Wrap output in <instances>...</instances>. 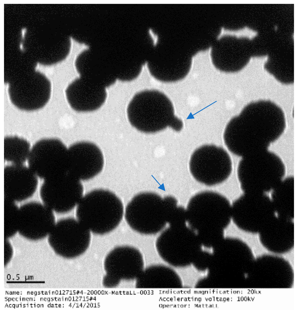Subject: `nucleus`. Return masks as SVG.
<instances>
[{"instance_id":"nucleus-1","label":"nucleus","mask_w":298,"mask_h":311,"mask_svg":"<svg viewBox=\"0 0 298 311\" xmlns=\"http://www.w3.org/2000/svg\"><path fill=\"white\" fill-rule=\"evenodd\" d=\"M286 126L285 114L280 106L269 100L255 101L229 121L224 131V142L232 153L242 157L267 149Z\"/></svg>"},{"instance_id":"nucleus-2","label":"nucleus","mask_w":298,"mask_h":311,"mask_svg":"<svg viewBox=\"0 0 298 311\" xmlns=\"http://www.w3.org/2000/svg\"><path fill=\"white\" fill-rule=\"evenodd\" d=\"M130 124L137 130L153 133L169 127L180 131L183 123L174 114L173 104L163 93L156 90H146L136 94L127 109Z\"/></svg>"},{"instance_id":"nucleus-3","label":"nucleus","mask_w":298,"mask_h":311,"mask_svg":"<svg viewBox=\"0 0 298 311\" xmlns=\"http://www.w3.org/2000/svg\"><path fill=\"white\" fill-rule=\"evenodd\" d=\"M124 206L120 198L108 190L97 189L83 196L77 205V220L90 232L103 235L115 229L121 221Z\"/></svg>"},{"instance_id":"nucleus-4","label":"nucleus","mask_w":298,"mask_h":311,"mask_svg":"<svg viewBox=\"0 0 298 311\" xmlns=\"http://www.w3.org/2000/svg\"><path fill=\"white\" fill-rule=\"evenodd\" d=\"M177 205V200L173 196L162 198L154 192H141L127 204L125 217L135 231L144 234H155L165 227L170 213Z\"/></svg>"},{"instance_id":"nucleus-5","label":"nucleus","mask_w":298,"mask_h":311,"mask_svg":"<svg viewBox=\"0 0 298 311\" xmlns=\"http://www.w3.org/2000/svg\"><path fill=\"white\" fill-rule=\"evenodd\" d=\"M231 203L218 192L204 191L193 196L186 208L187 224L196 234L224 231L231 221Z\"/></svg>"},{"instance_id":"nucleus-6","label":"nucleus","mask_w":298,"mask_h":311,"mask_svg":"<svg viewBox=\"0 0 298 311\" xmlns=\"http://www.w3.org/2000/svg\"><path fill=\"white\" fill-rule=\"evenodd\" d=\"M7 81L10 99L20 110L28 111L37 110L43 108L49 100L51 84L40 72L35 70L14 75Z\"/></svg>"},{"instance_id":"nucleus-7","label":"nucleus","mask_w":298,"mask_h":311,"mask_svg":"<svg viewBox=\"0 0 298 311\" xmlns=\"http://www.w3.org/2000/svg\"><path fill=\"white\" fill-rule=\"evenodd\" d=\"M189 169L196 180L211 186L228 178L232 172V164L229 155L224 149L207 145L193 152L190 159Z\"/></svg>"},{"instance_id":"nucleus-8","label":"nucleus","mask_w":298,"mask_h":311,"mask_svg":"<svg viewBox=\"0 0 298 311\" xmlns=\"http://www.w3.org/2000/svg\"><path fill=\"white\" fill-rule=\"evenodd\" d=\"M29 167L44 180L68 172V148L60 139L45 138L36 142L28 159Z\"/></svg>"},{"instance_id":"nucleus-9","label":"nucleus","mask_w":298,"mask_h":311,"mask_svg":"<svg viewBox=\"0 0 298 311\" xmlns=\"http://www.w3.org/2000/svg\"><path fill=\"white\" fill-rule=\"evenodd\" d=\"M83 192L80 180L68 171L44 180L39 193L43 204L57 213L65 214L77 205Z\"/></svg>"},{"instance_id":"nucleus-10","label":"nucleus","mask_w":298,"mask_h":311,"mask_svg":"<svg viewBox=\"0 0 298 311\" xmlns=\"http://www.w3.org/2000/svg\"><path fill=\"white\" fill-rule=\"evenodd\" d=\"M90 231L76 219L63 218L56 223L49 235L48 242L63 257L74 258L84 253L91 241Z\"/></svg>"},{"instance_id":"nucleus-11","label":"nucleus","mask_w":298,"mask_h":311,"mask_svg":"<svg viewBox=\"0 0 298 311\" xmlns=\"http://www.w3.org/2000/svg\"><path fill=\"white\" fill-rule=\"evenodd\" d=\"M104 276L118 285L122 280L136 279L144 268V257L137 248L131 246L116 247L104 259Z\"/></svg>"},{"instance_id":"nucleus-12","label":"nucleus","mask_w":298,"mask_h":311,"mask_svg":"<svg viewBox=\"0 0 298 311\" xmlns=\"http://www.w3.org/2000/svg\"><path fill=\"white\" fill-rule=\"evenodd\" d=\"M68 171L82 181L90 179L103 169L104 158L99 147L87 141L75 142L68 148Z\"/></svg>"},{"instance_id":"nucleus-13","label":"nucleus","mask_w":298,"mask_h":311,"mask_svg":"<svg viewBox=\"0 0 298 311\" xmlns=\"http://www.w3.org/2000/svg\"><path fill=\"white\" fill-rule=\"evenodd\" d=\"M239 181L245 178H275L282 181L286 174L285 166L280 158L266 149L242 157L237 169Z\"/></svg>"},{"instance_id":"nucleus-14","label":"nucleus","mask_w":298,"mask_h":311,"mask_svg":"<svg viewBox=\"0 0 298 311\" xmlns=\"http://www.w3.org/2000/svg\"><path fill=\"white\" fill-rule=\"evenodd\" d=\"M19 220L18 232L23 237L32 240L49 235L56 223L52 210L44 204L34 201L20 207Z\"/></svg>"},{"instance_id":"nucleus-15","label":"nucleus","mask_w":298,"mask_h":311,"mask_svg":"<svg viewBox=\"0 0 298 311\" xmlns=\"http://www.w3.org/2000/svg\"><path fill=\"white\" fill-rule=\"evenodd\" d=\"M157 239L159 256L170 266L179 265V254L188 244L199 241L195 232L187 224L169 225Z\"/></svg>"},{"instance_id":"nucleus-16","label":"nucleus","mask_w":298,"mask_h":311,"mask_svg":"<svg viewBox=\"0 0 298 311\" xmlns=\"http://www.w3.org/2000/svg\"><path fill=\"white\" fill-rule=\"evenodd\" d=\"M37 176L23 164L6 166L4 169V198L21 202L32 197L38 186Z\"/></svg>"},{"instance_id":"nucleus-17","label":"nucleus","mask_w":298,"mask_h":311,"mask_svg":"<svg viewBox=\"0 0 298 311\" xmlns=\"http://www.w3.org/2000/svg\"><path fill=\"white\" fill-rule=\"evenodd\" d=\"M65 93L70 107L79 112L98 109L104 104L107 96L106 88L91 84L80 77L76 79L68 86Z\"/></svg>"},{"instance_id":"nucleus-18","label":"nucleus","mask_w":298,"mask_h":311,"mask_svg":"<svg viewBox=\"0 0 298 311\" xmlns=\"http://www.w3.org/2000/svg\"><path fill=\"white\" fill-rule=\"evenodd\" d=\"M181 287L177 274L171 267L162 265L145 268L136 279L135 287L140 289H169Z\"/></svg>"},{"instance_id":"nucleus-19","label":"nucleus","mask_w":298,"mask_h":311,"mask_svg":"<svg viewBox=\"0 0 298 311\" xmlns=\"http://www.w3.org/2000/svg\"><path fill=\"white\" fill-rule=\"evenodd\" d=\"M269 148L283 161L288 176H293L294 168L293 133L284 131L276 140L271 145Z\"/></svg>"},{"instance_id":"nucleus-20","label":"nucleus","mask_w":298,"mask_h":311,"mask_svg":"<svg viewBox=\"0 0 298 311\" xmlns=\"http://www.w3.org/2000/svg\"><path fill=\"white\" fill-rule=\"evenodd\" d=\"M31 149L25 139L17 136H8L4 140V158L13 164H22L28 160Z\"/></svg>"},{"instance_id":"nucleus-21","label":"nucleus","mask_w":298,"mask_h":311,"mask_svg":"<svg viewBox=\"0 0 298 311\" xmlns=\"http://www.w3.org/2000/svg\"><path fill=\"white\" fill-rule=\"evenodd\" d=\"M173 268L181 271V273L176 272L181 287L190 288L196 287L200 282L208 276L210 272L208 268L199 269L193 263Z\"/></svg>"},{"instance_id":"nucleus-22","label":"nucleus","mask_w":298,"mask_h":311,"mask_svg":"<svg viewBox=\"0 0 298 311\" xmlns=\"http://www.w3.org/2000/svg\"><path fill=\"white\" fill-rule=\"evenodd\" d=\"M4 237L8 239L18 232L19 208L15 202L4 198Z\"/></svg>"},{"instance_id":"nucleus-23","label":"nucleus","mask_w":298,"mask_h":311,"mask_svg":"<svg viewBox=\"0 0 298 311\" xmlns=\"http://www.w3.org/2000/svg\"><path fill=\"white\" fill-rule=\"evenodd\" d=\"M231 221L236 232L234 234L228 236L242 241L252 248H263L259 233L244 230L235 224L232 219Z\"/></svg>"}]
</instances>
